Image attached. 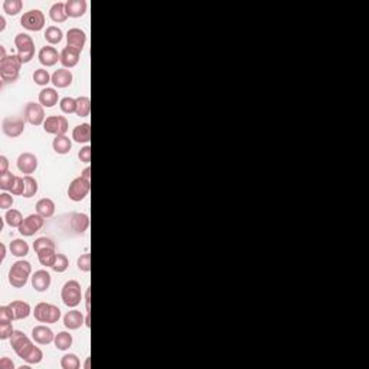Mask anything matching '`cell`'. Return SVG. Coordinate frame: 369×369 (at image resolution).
I'll return each instance as SVG.
<instances>
[{"label": "cell", "instance_id": "obj_5", "mask_svg": "<svg viewBox=\"0 0 369 369\" xmlns=\"http://www.w3.org/2000/svg\"><path fill=\"white\" fill-rule=\"evenodd\" d=\"M15 46L17 49V55L23 64H28L35 56V44L34 39L26 34H17L15 36Z\"/></svg>", "mask_w": 369, "mask_h": 369}, {"label": "cell", "instance_id": "obj_47", "mask_svg": "<svg viewBox=\"0 0 369 369\" xmlns=\"http://www.w3.org/2000/svg\"><path fill=\"white\" fill-rule=\"evenodd\" d=\"M13 205V196L7 192L0 193V209H9Z\"/></svg>", "mask_w": 369, "mask_h": 369}, {"label": "cell", "instance_id": "obj_40", "mask_svg": "<svg viewBox=\"0 0 369 369\" xmlns=\"http://www.w3.org/2000/svg\"><path fill=\"white\" fill-rule=\"evenodd\" d=\"M34 81L38 85H48L52 81V75H49V72L44 68H39L34 72Z\"/></svg>", "mask_w": 369, "mask_h": 369}, {"label": "cell", "instance_id": "obj_25", "mask_svg": "<svg viewBox=\"0 0 369 369\" xmlns=\"http://www.w3.org/2000/svg\"><path fill=\"white\" fill-rule=\"evenodd\" d=\"M72 138L77 143H90V140H91V126L88 123L77 126L72 130Z\"/></svg>", "mask_w": 369, "mask_h": 369}, {"label": "cell", "instance_id": "obj_30", "mask_svg": "<svg viewBox=\"0 0 369 369\" xmlns=\"http://www.w3.org/2000/svg\"><path fill=\"white\" fill-rule=\"evenodd\" d=\"M53 343H55L56 349L68 351L72 346V335H69L68 332H59L58 335H55Z\"/></svg>", "mask_w": 369, "mask_h": 369}, {"label": "cell", "instance_id": "obj_43", "mask_svg": "<svg viewBox=\"0 0 369 369\" xmlns=\"http://www.w3.org/2000/svg\"><path fill=\"white\" fill-rule=\"evenodd\" d=\"M78 270L84 271V273H90L91 271V254H83L78 261H77Z\"/></svg>", "mask_w": 369, "mask_h": 369}, {"label": "cell", "instance_id": "obj_23", "mask_svg": "<svg viewBox=\"0 0 369 369\" xmlns=\"http://www.w3.org/2000/svg\"><path fill=\"white\" fill-rule=\"evenodd\" d=\"M9 306H10V309L13 310L15 320H22V319H26V318H29L31 312H32V310H31L29 303H26V302L16 300V302H12Z\"/></svg>", "mask_w": 369, "mask_h": 369}, {"label": "cell", "instance_id": "obj_49", "mask_svg": "<svg viewBox=\"0 0 369 369\" xmlns=\"http://www.w3.org/2000/svg\"><path fill=\"white\" fill-rule=\"evenodd\" d=\"M7 168H9V160H7V157H6V156H0V175L9 172Z\"/></svg>", "mask_w": 369, "mask_h": 369}, {"label": "cell", "instance_id": "obj_8", "mask_svg": "<svg viewBox=\"0 0 369 369\" xmlns=\"http://www.w3.org/2000/svg\"><path fill=\"white\" fill-rule=\"evenodd\" d=\"M20 25L28 31L39 32L45 26V15L38 9L29 10V12L23 13V16L20 17Z\"/></svg>", "mask_w": 369, "mask_h": 369}, {"label": "cell", "instance_id": "obj_52", "mask_svg": "<svg viewBox=\"0 0 369 369\" xmlns=\"http://www.w3.org/2000/svg\"><path fill=\"white\" fill-rule=\"evenodd\" d=\"M90 294H91V291H90V288L87 290V296H85V306H87V312H90Z\"/></svg>", "mask_w": 369, "mask_h": 369}, {"label": "cell", "instance_id": "obj_20", "mask_svg": "<svg viewBox=\"0 0 369 369\" xmlns=\"http://www.w3.org/2000/svg\"><path fill=\"white\" fill-rule=\"evenodd\" d=\"M50 274L46 270H38L35 271V274L32 276V287L39 291L44 293L49 287H50Z\"/></svg>", "mask_w": 369, "mask_h": 369}, {"label": "cell", "instance_id": "obj_21", "mask_svg": "<svg viewBox=\"0 0 369 369\" xmlns=\"http://www.w3.org/2000/svg\"><path fill=\"white\" fill-rule=\"evenodd\" d=\"M65 10L68 17H81L87 13L85 0H68L65 3Z\"/></svg>", "mask_w": 369, "mask_h": 369}, {"label": "cell", "instance_id": "obj_27", "mask_svg": "<svg viewBox=\"0 0 369 369\" xmlns=\"http://www.w3.org/2000/svg\"><path fill=\"white\" fill-rule=\"evenodd\" d=\"M52 147L53 150L58 153V154H67L71 151V147H72V141L71 138L67 137L65 134L64 136H56L52 141Z\"/></svg>", "mask_w": 369, "mask_h": 369}, {"label": "cell", "instance_id": "obj_46", "mask_svg": "<svg viewBox=\"0 0 369 369\" xmlns=\"http://www.w3.org/2000/svg\"><path fill=\"white\" fill-rule=\"evenodd\" d=\"M15 315L10 306H1L0 307V322H13Z\"/></svg>", "mask_w": 369, "mask_h": 369}, {"label": "cell", "instance_id": "obj_16", "mask_svg": "<svg viewBox=\"0 0 369 369\" xmlns=\"http://www.w3.org/2000/svg\"><path fill=\"white\" fill-rule=\"evenodd\" d=\"M90 227V218L85 214L74 212L69 215V228L75 234H84Z\"/></svg>", "mask_w": 369, "mask_h": 369}, {"label": "cell", "instance_id": "obj_39", "mask_svg": "<svg viewBox=\"0 0 369 369\" xmlns=\"http://www.w3.org/2000/svg\"><path fill=\"white\" fill-rule=\"evenodd\" d=\"M15 181H16V176L12 172H6V173L0 175V189L4 192H7V190L10 192L15 184Z\"/></svg>", "mask_w": 369, "mask_h": 369}, {"label": "cell", "instance_id": "obj_24", "mask_svg": "<svg viewBox=\"0 0 369 369\" xmlns=\"http://www.w3.org/2000/svg\"><path fill=\"white\" fill-rule=\"evenodd\" d=\"M58 100H59V95L55 88H44L42 91L39 92V102L46 107V108H52L58 104Z\"/></svg>", "mask_w": 369, "mask_h": 369}, {"label": "cell", "instance_id": "obj_15", "mask_svg": "<svg viewBox=\"0 0 369 369\" xmlns=\"http://www.w3.org/2000/svg\"><path fill=\"white\" fill-rule=\"evenodd\" d=\"M32 339H34L38 345H49V343L53 342L55 335H53V332H52L48 326L39 324V326H35V327L32 329Z\"/></svg>", "mask_w": 369, "mask_h": 369}, {"label": "cell", "instance_id": "obj_6", "mask_svg": "<svg viewBox=\"0 0 369 369\" xmlns=\"http://www.w3.org/2000/svg\"><path fill=\"white\" fill-rule=\"evenodd\" d=\"M34 316L39 323H56L61 319V310L50 303H38L34 310Z\"/></svg>", "mask_w": 369, "mask_h": 369}, {"label": "cell", "instance_id": "obj_36", "mask_svg": "<svg viewBox=\"0 0 369 369\" xmlns=\"http://www.w3.org/2000/svg\"><path fill=\"white\" fill-rule=\"evenodd\" d=\"M22 0H4L3 1V10L10 15V16H16L20 10H22Z\"/></svg>", "mask_w": 369, "mask_h": 369}, {"label": "cell", "instance_id": "obj_34", "mask_svg": "<svg viewBox=\"0 0 369 369\" xmlns=\"http://www.w3.org/2000/svg\"><path fill=\"white\" fill-rule=\"evenodd\" d=\"M91 111V101L88 97H78L77 98V111L78 117H88Z\"/></svg>", "mask_w": 369, "mask_h": 369}, {"label": "cell", "instance_id": "obj_44", "mask_svg": "<svg viewBox=\"0 0 369 369\" xmlns=\"http://www.w3.org/2000/svg\"><path fill=\"white\" fill-rule=\"evenodd\" d=\"M13 326H12V322H0V339L1 340H6V339H10V336L13 335Z\"/></svg>", "mask_w": 369, "mask_h": 369}, {"label": "cell", "instance_id": "obj_12", "mask_svg": "<svg viewBox=\"0 0 369 369\" xmlns=\"http://www.w3.org/2000/svg\"><path fill=\"white\" fill-rule=\"evenodd\" d=\"M44 224H45L44 217H41L39 214H32V215H29L23 219V222L20 224V227L17 230L23 236H32L38 231H41Z\"/></svg>", "mask_w": 369, "mask_h": 369}, {"label": "cell", "instance_id": "obj_4", "mask_svg": "<svg viewBox=\"0 0 369 369\" xmlns=\"http://www.w3.org/2000/svg\"><path fill=\"white\" fill-rule=\"evenodd\" d=\"M61 299L64 302L65 306L68 307H77L81 300H83V291H81V285L77 280H69L64 284L62 290H61Z\"/></svg>", "mask_w": 369, "mask_h": 369}, {"label": "cell", "instance_id": "obj_37", "mask_svg": "<svg viewBox=\"0 0 369 369\" xmlns=\"http://www.w3.org/2000/svg\"><path fill=\"white\" fill-rule=\"evenodd\" d=\"M61 111L64 114H72L77 111V98H71V97H65L61 100L59 102Z\"/></svg>", "mask_w": 369, "mask_h": 369}, {"label": "cell", "instance_id": "obj_3", "mask_svg": "<svg viewBox=\"0 0 369 369\" xmlns=\"http://www.w3.org/2000/svg\"><path fill=\"white\" fill-rule=\"evenodd\" d=\"M31 273H32L31 263L25 261V260H19L9 270V283L13 287H16V288L25 287L26 283H28V278L31 276Z\"/></svg>", "mask_w": 369, "mask_h": 369}, {"label": "cell", "instance_id": "obj_17", "mask_svg": "<svg viewBox=\"0 0 369 369\" xmlns=\"http://www.w3.org/2000/svg\"><path fill=\"white\" fill-rule=\"evenodd\" d=\"M72 72L67 68H61V69H56L53 74H52V84L56 87V88H67L72 84Z\"/></svg>", "mask_w": 369, "mask_h": 369}, {"label": "cell", "instance_id": "obj_26", "mask_svg": "<svg viewBox=\"0 0 369 369\" xmlns=\"http://www.w3.org/2000/svg\"><path fill=\"white\" fill-rule=\"evenodd\" d=\"M36 212L41 217H44L45 219L52 218L53 214H55V203H53V201L49 199V198H42L41 201H38V203H36Z\"/></svg>", "mask_w": 369, "mask_h": 369}, {"label": "cell", "instance_id": "obj_54", "mask_svg": "<svg viewBox=\"0 0 369 369\" xmlns=\"http://www.w3.org/2000/svg\"><path fill=\"white\" fill-rule=\"evenodd\" d=\"M0 53H1V56H0V61H1V59L6 58V49H4V46L3 45H0Z\"/></svg>", "mask_w": 369, "mask_h": 369}, {"label": "cell", "instance_id": "obj_33", "mask_svg": "<svg viewBox=\"0 0 369 369\" xmlns=\"http://www.w3.org/2000/svg\"><path fill=\"white\" fill-rule=\"evenodd\" d=\"M64 38V32L58 26H49L45 31V39L50 45H58Z\"/></svg>", "mask_w": 369, "mask_h": 369}, {"label": "cell", "instance_id": "obj_48", "mask_svg": "<svg viewBox=\"0 0 369 369\" xmlns=\"http://www.w3.org/2000/svg\"><path fill=\"white\" fill-rule=\"evenodd\" d=\"M78 159L83 162V163H90L91 162V147L90 146H85L80 150L78 153Z\"/></svg>", "mask_w": 369, "mask_h": 369}, {"label": "cell", "instance_id": "obj_18", "mask_svg": "<svg viewBox=\"0 0 369 369\" xmlns=\"http://www.w3.org/2000/svg\"><path fill=\"white\" fill-rule=\"evenodd\" d=\"M80 55L81 52L74 49V48H69V46H65L62 50H61V64L64 68H74L78 62H80Z\"/></svg>", "mask_w": 369, "mask_h": 369}, {"label": "cell", "instance_id": "obj_28", "mask_svg": "<svg viewBox=\"0 0 369 369\" xmlns=\"http://www.w3.org/2000/svg\"><path fill=\"white\" fill-rule=\"evenodd\" d=\"M49 16L52 19V22L55 23H62L68 19V15H67V10H65V3L62 1H58L55 3L50 10H49Z\"/></svg>", "mask_w": 369, "mask_h": 369}, {"label": "cell", "instance_id": "obj_32", "mask_svg": "<svg viewBox=\"0 0 369 369\" xmlns=\"http://www.w3.org/2000/svg\"><path fill=\"white\" fill-rule=\"evenodd\" d=\"M38 254V258H39V263L42 264V266H45V267H50L52 268V266L55 264V261H56V252H55V248H48V250H42V251H39V252H36Z\"/></svg>", "mask_w": 369, "mask_h": 369}, {"label": "cell", "instance_id": "obj_41", "mask_svg": "<svg viewBox=\"0 0 369 369\" xmlns=\"http://www.w3.org/2000/svg\"><path fill=\"white\" fill-rule=\"evenodd\" d=\"M68 267H69V260H68V257H67L65 254H58V255H56V261H55V264L52 266V270H53L55 273H64V271H67Z\"/></svg>", "mask_w": 369, "mask_h": 369}, {"label": "cell", "instance_id": "obj_42", "mask_svg": "<svg viewBox=\"0 0 369 369\" xmlns=\"http://www.w3.org/2000/svg\"><path fill=\"white\" fill-rule=\"evenodd\" d=\"M48 248H55V242H53L50 238L41 236V238L35 239V242H34V250H35V252H39V251L48 250Z\"/></svg>", "mask_w": 369, "mask_h": 369}, {"label": "cell", "instance_id": "obj_10", "mask_svg": "<svg viewBox=\"0 0 369 369\" xmlns=\"http://www.w3.org/2000/svg\"><path fill=\"white\" fill-rule=\"evenodd\" d=\"M23 118L26 120V123L32 124V126H41L45 123V111H44V105L38 104V102H28L25 105L23 110Z\"/></svg>", "mask_w": 369, "mask_h": 369}, {"label": "cell", "instance_id": "obj_13", "mask_svg": "<svg viewBox=\"0 0 369 369\" xmlns=\"http://www.w3.org/2000/svg\"><path fill=\"white\" fill-rule=\"evenodd\" d=\"M36 168H38V157L34 153L26 151L17 157V169L23 175L29 176L31 173H34L36 170Z\"/></svg>", "mask_w": 369, "mask_h": 369}, {"label": "cell", "instance_id": "obj_31", "mask_svg": "<svg viewBox=\"0 0 369 369\" xmlns=\"http://www.w3.org/2000/svg\"><path fill=\"white\" fill-rule=\"evenodd\" d=\"M23 219L25 218L22 217L20 211H17V209H7V212L4 215V222L12 228H19L20 224L23 222Z\"/></svg>", "mask_w": 369, "mask_h": 369}, {"label": "cell", "instance_id": "obj_38", "mask_svg": "<svg viewBox=\"0 0 369 369\" xmlns=\"http://www.w3.org/2000/svg\"><path fill=\"white\" fill-rule=\"evenodd\" d=\"M25 184H26V187H25V193L22 195L23 198H32L38 193V182L31 175L25 176Z\"/></svg>", "mask_w": 369, "mask_h": 369}, {"label": "cell", "instance_id": "obj_35", "mask_svg": "<svg viewBox=\"0 0 369 369\" xmlns=\"http://www.w3.org/2000/svg\"><path fill=\"white\" fill-rule=\"evenodd\" d=\"M61 367L62 369H78L81 367V362L75 353H67L61 358Z\"/></svg>", "mask_w": 369, "mask_h": 369}, {"label": "cell", "instance_id": "obj_9", "mask_svg": "<svg viewBox=\"0 0 369 369\" xmlns=\"http://www.w3.org/2000/svg\"><path fill=\"white\" fill-rule=\"evenodd\" d=\"M90 189H91V182L80 176L69 184L68 198L74 202H81L83 199L87 198V195L90 193Z\"/></svg>", "mask_w": 369, "mask_h": 369}, {"label": "cell", "instance_id": "obj_11", "mask_svg": "<svg viewBox=\"0 0 369 369\" xmlns=\"http://www.w3.org/2000/svg\"><path fill=\"white\" fill-rule=\"evenodd\" d=\"M68 120L64 116H50L46 117L44 123V130L48 134H55V136H64L68 132Z\"/></svg>", "mask_w": 369, "mask_h": 369}, {"label": "cell", "instance_id": "obj_51", "mask_svg": "<svg viewBox=\"0 0 369 369\" xmlns=\"http://www.w3.org/2000/svg\"><path fill=\"white\" fill-rule=\"evenodd\" d=\"M81 176H83L84 179H87V181H90V182H91V168H85V169L83 170Z\"/></svg>", "mask_w": 369, "mask_h": 369}, {"label": "cell", "instance_id": "obj_45", "mask_svg": "<svg viewBox=\"0 0 369 369\" xmlns=\"http://www.w3.org/2000/svg\"><path fill=\"white\" fill-rule=\"evenodd\" d=\"M25 187H26V184H25V178H20V176H16V181H15V184L12 187V195H23L25 193Z\"/></svg>", "mask_w": 369, "mask_h": 369}, {"label": "cell", "instance_id": "obj_14", "mask_svg": "<svg viewBox=\"0 0 369 369\" xmlns=\"http://www.w3.org/2000/svg\"><path fill=\"white\" fill-rule=\"evenodd\" d=\"M87 42V35L83 29L78 28H72L67 32V46L74 48L77 50H83Z\"/></svg>", "mask_w": 369, "mask_h": 369}, {"label": "cell", "instance_id": "obj_7", "mask_svg": "<svg viewBox=\"0 0 369 369\" xmlns=\"http://www.w3.org/2000/svg\"><path fill=\"white\" fill-rule=\"evenodd\" d=\"M26 120L20 116H9L1 120V130L7 137H19L25 132Z\"/></svg>", "mask_w": 369, "mask_h": 369}, {"label": "cell", "instance_id": "obj_2", "mask_svg": "<svg viewBox=\"0 0 369 369\" xmlns=\"http://www.w3.org/2000/svg\"><path fill=\"white\" fill-rule=\"evenodd\" d=\"M22 61L19 55H9L0 61V77L3 83H15L19 78V71L22 68Z\"/></svg>", "mask_w": 369, "mask_h": 369}, {"label": "cell", "instance_id": "obj_19", "mask_svg": "<svg viewBox=\"0 0 369 369\" xmlns=\"http://www.w3.org/2000/svg\"><path fill=\"white\" fill-rule=\"evenodd\" d=\"M58 61H61V53L53 46H44L39 50V62L44 67H53Z\"/></svg>", "mask_w": 369, "mask_h": 369}, {"label": "cell", "instance_id": "obj_55", "mask_svg": "<svg viewBox=\"0 0 369 369\" xmlns=\"http://www.w3.org/2000/svg\"><path fill=\"white\" fill-rule=\"evenodd\" d=\"M0 22H1V26H0V31L3 32L4 31V26H6V20H4V17H0Z\"/></svg>", "mask_w": 369, "mask_h": 369}, {"label": "cell", "instance_id": "obj_56", "mask_svg": "<svg viewBox=\"0 0 369 369\" xmlns=\"http://www.w3.org/2000/svg\"><path fill=\"white\" fill-rule=\"evenodd\" d=\"M85 324H87V326H88V327H90V326H91V323H90V315H88V316H87V318H85Z\"/></svg>", "mask_w": 369, "mask_h": 369}, {"label": "cell", "instance_id": "obj_1", "mask_svg": "<svg viewBox=\"0 0 369 369\" xmlns=\"http://www.w3.org/2000/svg\"><path fill=\"white\" fill-rule=\"evenodd\" d=\"M10 346L19 358H22L31 365H36L44 359V352L38 346H35L34 342L20 330H15L10 336Z\"/></svg>", "mask_w": 369, "mask_h": 369}, {"label": "cell", "instance_id": "obj_22", "mask_svg": "<svg viewBox=\"0 0 369 369\" xmlns=\"http://www.w3.org/2000/svg\"><path fill=\"white\" fill-rule=\"evenodd\" d=\"M85 323L84 315L78 310H69L65 316H64V324L67 329L69 330H77L80 329L83 324Z\"/></svg>", "mask_w": 369, "mask_h": 369}, {"label": "cell", "instance_id": "obj_53", "mask_svg": "<svg viewBox=\"0 0 369 369\" xmlns=\"http://www.w3.org/2000/svg\"><path fill=\"white\" fill-rule=\"evenodd\" d=\"M0 247H1V261H4V258H6V245L0 244Z\"/></svg>", "mask_w": 369, "mask_h": 369}, {"label": "cell", "instance_id": "obj_50", "mask_svg": "<svg viewBox=\"0 0 369 369\" xmlns=\"http://www.w3.org/2000/svg\"><path fill=\"white\" fill-rule=\"evenodd\" d=\"M15 368V364L9 359V358H1L0 361V369H13Z\"/></svg>", "mask_w": 369, "mask_h": 369}, {"label": "cell", "instance_id": "obj_29", "mask_svg": "<svg viewBox=\"0 0 369 369\" xmlns=\"http://www.w3.org/2000/svg\"><path fill=\"white\" fill-rule=\"evenodd\" d=\"M9 248H10L12 255H15V257H26L28 252H29V245H28V242H26L25 239H20V238L13 239V241L10 242Z\"/></svg>", "mask_w": 369, "mask_h": 369}]
</instances>
